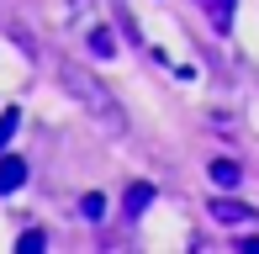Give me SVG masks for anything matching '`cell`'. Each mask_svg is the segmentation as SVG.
<instances>
[{"instance_id": "8992f818", "label": "cell", "mask_w": 259, "mask_h": 254, "mask_svg": "<svg viewBox=\"0 0 259 254\" xmlns=\"http://www.w3.org/2000/svg\"><path fill=\"white\" fill-rule=\"evenodd\" d=\"M90 53H96V59H111V53H116V37L106 27H96V32H90Z\"/></svg>"}, {"instance_id": "9c48e42d", "label": "cell", "mask_w": 259, "mask_h": 254, "mask_svg": "<svg viewBox=\"0 0 259 254\" xmlns=\"http://www.w3.org/2000/svg\"><path fill=\"white\" fill-rule=\"evenodd\" d=\"M79 217H85V223H101V217H106V201H101L96 191H90L85 201H79Z\"/></svg>"}, {"instance_id": "30bf717a", "label": "cell", "mask_w": 259, "mask_h": 254, "mask_svg": "<svg viewBox=\"0 0 259 254\" xmlns=\"http://www.w3.org/2000/svg\"><path fill=\"white\" fill-rule=\"evenodd\" d=\"M16 244H21V249H27V254H32V249H42V244H48V238H42V233H37V228H27V233H21V238H16Z\"/></svg>"}, {"instance_id": "7a4b0ae2", "label": "cell", "mask_w": 259, "mask_h": 254, "mask_svg": "<svg viewBox=\"0 0 259 254\" xmlns=\"http://www.w3.org/2000/svg\"><path fill=\"white\" fill-rule=\"evenodd\" d=\"M21 180H27V164L21 159H0V196H11V191H21Z\"/></svg>"}, {"instance_id": "3957f363", "label": "cell", "mask_w": 259, "mask_h": 254, "mask_svg": "<svg viewBox=\"0 0 259 254\" xmlns=\"http://www.w3.org/2000/svg\"><path fill=\"white\" fill-rule=\"evenodd\" d=\"M196 6H201V16H211V27H217V32L233 27V0H196Z\"/></svg>"}, {"instance_id": "ba28073f", "label": "cell", "mask_w": 259, "mask_h": 254, "mask_svg": "<svg viewBox=\"0 0 259 254\" xmlns=\"http://www.w3.org/2000/svg\"><path fill=\"white\" fill-rule=\"evenodd\" d=\"M16 127H21V111H16V106H11V111H0V148L16 138Z\"/></svg>"}, {"instance_id": "277c9868", "label": "cell", "mask_w": 259, "mask_h": 254, "mask_svg": "<svg viewBox=\"0 0 259 254\" xmlns=\"http://www.w3.org/2000/svg\"><path fill=\"white\" fill-rule=\"evenodd\" d=\"M243 180V170L233 164V159H211V186H222V191H233Z\"/></svg>"}, {"instance_id": "5b68a950", "label": "cell", "mask_w": 259, "mask_h": 254, "mask_svg": "<svg viewBox=\"0 0 259 254\" xmlns=\"http://www.w3.org/2000/svg\"><path fill=\"white\" fill-rule=\"evenodd\" d=\"M211 217H217V223H249V206H243V201H211Z\"/></svg>"}, {"instance_id": "52a82bcc", "label": "cell", "mask_w": 259, "mask_h": 254, "mask_svg": "<svg viewBox=\"0 0 259 254\" xmlns=\"http://www.w3.org/2000/svg\"><path fill=\"white\" fill-rule=\"evenodd\" d=\"M148 201H154V186H133V191H127V217H138Z\"/></svg>"}, {"instance_id": "6da1fadb", "label": "cell", "mask_w": 259, "mask_h": 254, "mask_svg": "<svg viewBox=\"0 0 259 254\" xmlns=\"http://www.w3.org/2000/svg\"><path fill=\"white\" fill-rule=\"evenodd\" d=\"M64 85H69V96H74V101H85L90 111H101L106 122H116V101L106 96V90L96 85V79H85L79 69H69V64H64Z\"/></svg>"}]
</instances>
